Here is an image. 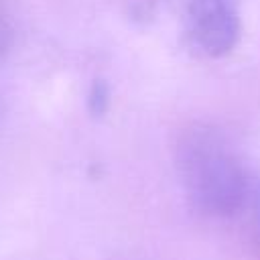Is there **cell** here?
I'll return each instance as SVG.
<instances>
[{"mask_svg":"<svg viewBox=\"0 0 260 260\" xmlns=\"http://www.w3.org/2000/svg\"><path fill=\"white\" fill-rule=\"evenodd\" d=\"M185 35L197 55L221 57L238 43V14L230 0H193L187 10Z\"/></svg>","mask_w":260,"mask_h":260,"instance_id":"7a4b0ae2","label":"cell"},{"mask_svg":"<svg viewBox=\"0 0 260 260\" xmlns=\"http://www.w3.org/2000/svg\"><path fill=\"white\" fill-rule=\"evenodd\" d=\"M10 43V26H8V20H6V14L2 10V4H0V53L6 51Z\"/></svg>","mask_w":260,"mask_h":260,"instance_id":"277c9868","label":"cell"},{"mask_svg":"<svg viewBox=\"0 0 260 260\" xmlns=\"http://www.w3.org/2000/svg\"><path fill=\"white\" fill-rule=\"evenodd\" d=\"M89 104H91V110L95 114H102L108 106V89L104 83H95L93 89H91V95H89Z\"/></svg>","mask_w":260,"mask_h":260,"instance_id":"3957f363","label":"cell"},{"mask_svg":"<svg viewBox=\"0 0 260 260\" xmlns=\"http://www.w3.org/2000/svg\"><path fill=\"white\" fill-rule=\"evenodd\" d=\"M179 165L197 201L209 209L232 207L240 197V171L223 142L207 132L193 130L179 146Z\"/></svg>","mask_w":260,"mask_h":260,"instance_id":"6da1fadb","label":"cell"}]
</instances>
